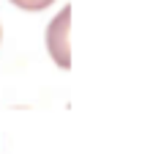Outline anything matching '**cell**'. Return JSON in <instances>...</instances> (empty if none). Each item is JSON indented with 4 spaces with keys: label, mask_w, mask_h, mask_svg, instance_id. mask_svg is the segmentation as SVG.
<instances>
[{
    "label": "cell",
    "mask_w": 142,
    "mask_h": 154,
    "mask_svg": "<svg viewBox=\"0 0 142 154\" xmlns=\"http://www.w3.org/2000/svg\"><path fill=\"white\" fill-rule=\"evenodd\" d=\"M68 30H71V6H63L60 14L52 17V22L47 28V47L52 52V58L68 69L71 66V50H68Z\"/></svg>",
    "instance_id": "cell-1"
},
{
    "label": "cell",
    "mask_w": 142,
    "mask_h": 154,
    "mask_svg": "<svg viewBox=\"0 0 142 154\" xmlns=\"http://www.w3.org/2000/svg\"><path fill=\"white\" fill-rule=\"evenodd\" d=\"M11 3L22 6V8H47L49 3H55V0H11Z\"/></svg>",
    "instance_id": "cell-2"
}]
</instances>
